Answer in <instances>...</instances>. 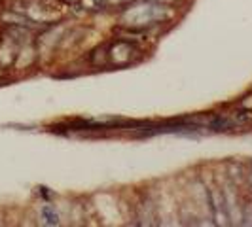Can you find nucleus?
Wrapping results in <instances>:
<instances>
[{"label":"nucleus","mask_w":252,"mask_h":227,"mask_svg":"<svg viewBox=\"0 0 252 227\" xmlns=\"http://www.w3.org/2000/svg\"><path fill=\"white\" fill-rule=\"evenodd\" d=\"M42 214H44V218L48 220V224H50V226H55V224H59V218H57V214H55V212H51L50 206H46Z\"/></svg>","instance_id":"obj_1"}]
</instances>
